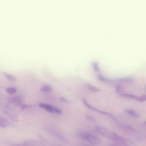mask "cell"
I'll use <instances>...</instances> for the list:
<instances>
[{"mask_svg":"<svg viewBox=\"0 0 146 146\" xmlns=\"http://www.w3.org/2000/svg\"><path fill=\"white\" fill-rule=\"evenodd\" d=\"M79 136L82 139L87 141V142L94 144V145H99L101 143L100 139L96 136L86 132H79L78 134Z\"/></svg>","mask_w":146,"mask_h":146,"instance_id":"6da1fadb","label":"cell"},{"mask_svg":"<svg viewBox=\"0 0 146 146\" xmlns=\"http://www.w3.org/2000/svg\"><path fill=\"white\" fill-rule=\"evenodd\" d=\"M83 102L84 106H85L86 107H87L88 108L90 109L91 110L94 111H95V112H99V113H101V114H103V115H104L108 116H110V117H111V118H112L115 122H116V123L118 121L115 119V117H114V116L112 115L111 113H108V112H105V111H102V110H99V109L95 108V107H94V106H92V105H91L90 104H89V103L87 102V100H86L85 99H83Z\"/></svg>","mask_w":146,"mask_h":146,"instance_id":"7a4b0ae2","label":"cell"},{"mask_svg":"<svg viewBox=\"0 0 146 146\" xmlns=\"http://www.w3.org/2000/svg\"><path fill=\"white\" fill-rule=\"evenodd\" d=\"M95 131L98 133H99L102 136L110 139V136H111V135L112 134V131L107 128L106 127H104L103 126L99 125H96L95 127Z\"/></svg>","mask_w":146,"mask_h":146,"instance_id":"3957f363","label":"cell"},{"mask_svg":"<svg viewBox=\"0 0 146 146\" xmlns=\"http://www.w3.org/2000/svg\"><path fill=\"white\" fill-rule=\"evenodd\" d=\"M39 106L44 109L46 111L49 112H51V113H62V111L56 108V107H55L49 104H47V103H39Z\"/></svg>","mask_w":146,"mask_h":146,"instance_id":"277c9868","label":"cell"},{"mask_svg":"<svg viewBox=\"0 0 146 146\" xmlns=\"http://www.w3.org/2000/svg\"><path fill=\"white\" fill-rule=\"evenodd\" d=\"M135 81V79L133 77L129 76H125V77H121L115 79V82H119L121 83H131Z\"/></svg>","mask_w":146,"mask_h":146,"instance_id":"5b68a950","label":"cell"},{"mask_svg":"<svg viewBox=\"0 0 146 146\" xmlns=\"http://www.w3.org/2000/svg\"><path fill=\"white\" fill-rule=\"evenodd\" d=\"M42 143L36 140H28L23 143L24 146H41Z\"/></svg>","mask_w":146,"mask_h":146,"instance_id":"8992f818","label":"cell"},{"mask_svg":"<svg viewBox=\"0 0 146 146\" xmlns=\"http://www.w3.org/2000/svg\"><path fill=\"white\" fill-rule=\"evenodd\" d=\"M7 100L10 103H18L22 102V98L19 95H14L10 96Z\"/></svg>","mask_w":146,"mask_h":146,"instance_id":"52a82bcc","label":"cell"},{"mask_svg":"<svg viewBox=\"0 0 146 146\" xmlns=\"http://www.w3.org/2000/svg\"><path fill=\"white\" fill-rule=\"evenodd\" d=\"M124 111L128 114L129 115L131 116L132 117H135V118H137L139 117V114L136 112L135 111H134L132 109H129V108H125L124 109Z\"/></svg>","mask_w":146,"mask_h":146,"instance_id":"ba28073f","label":"cell"},{"mask_svg":"<svg viewBox=\"0 0 146 146\" xmlns=\"http://www.w3.org/2000/svg\"><path fill=\"white\" fill-rule=\"evenodd\" d=\"M119 95L123 98L130 99H133V100H136V99L137 97V95H136L135 94H130V93H124V92Z\"/></svg>","mask_w":146,"mask_h":146,"instance_id":"9c48e42d","label":"cell"},{"mask_svg":"<svg viewBox=\"0 0 146 146\" xmlns=\"http://www.w3.org/2000/svg\"><path fill=\"white\" fill-rule=\"evenodd\" d=\"M98 79L103 82H106V83H113L115 82V79H109L108 78H106L100 74H99L98 76Z\"/></svg>","mask_w":146,"mask_h":146,"instance_id":"30bf717a","label":"cell"},{"mask_svg":"<svg viewBox=\"0 0 146 146\" xmlns=\"http://www.w3.org/2000/svg\"><path fill=\"white\" fill-rule=\"evenodd\" d=\"M10 123L5 118L0 115V127L5 128L9 125Z\"/></svg>","mask_w":146,"mask_h":146,"instance_id":"8fae6325","label":"cell"},{"mask_svg":"<svg viewBox=\"0 0 146 146\" xmlns=\"http://www.w3.org/2000/svg\"><path fill=\"white\" fill-rule=\"evenodd\" d=\"M6 114L8 116V117L12 120L14 121H18V117L16 114L14 113H13L12 112H9V111H6Z\"/></svg>","mask_w":146,"mask_h":146,"instance_id":"7c38bea8","label":"cell"},{"mask_svg":"<svg viewBox=\"0 0 146 146\" xmlns=\"http://www.w3.org/2000/svg\"><path fill=\"white\" fill-rule=\"evenodd\" d=\"M115 91L117 94L120 95L123 93H124V86H123L122 84H119L116 86V88H115Z\"/></svg>","mask_w":146,"mask_h":146,"instance_id":"4fadbf2b","label":"cell"},{"mask_svg":"<svg viewBox=\"0 0 146 146\" xmlns=\"http://www.w3.org/2000/svg\"><path fill=\"white\" fill-rule=\"evenodd\" d=\"M52 90L51 87L49 85H43L40 88V91L43 92H50Z\"/></svg>","mask_w":146,"mask_h":146,"instance_id":"5bb4252c","label":"cell"},{"mask_svg":"<svg viewBox=\"0 0 146 146\" xmlns=\"http://www.w3.org/2000/svg\"><path fill=\"white\" fill-rule=\"evenodd\" d=\"M86 87L91 91L94 92H98L99 91H100V89L99 88H98L97 87L92 85V84H87L86 86Z\"/></svg>","mask_w":146,"mask_h":146,"instance_id":"9a60e30c","label":"cell"},{"mask_svg":"<svg viewBox=\"0 0 146 146\" xmlns=\"http://www.w3.org/2000/svg\"><path fill=\"white\" fill-rule=\"evenodd\" d=\"M6 92L8 93V94H9V95H13L15 94L16 93V92H17L16 89H15V88L11 87L7 88L6 89Z\"/></svg>","mask_w":146,"mask_h":146,"instance_id":"2e32d148","label":"cell"},{"mask_svg":"<svg viewBox=\"0 0 146 146\" xmlns=\"http://www.w3.org/2000/svg\"><path fill=\"white\" fill-rule=\"evenodd\" d=\"M4 75H5V76L6 79L10 80H11V81H14L15 80L17 79H16V77L11 74H8V73H6V72H5L4 73Z\"/></svg>","mask_w":146,"mask_h":146,"instance_id":"e0dca14e","label":"cell"},{"mask_svg":"<svg viewBox=\"0 0 146 146\" xmlns=\"http://www.w3.org/2000/svg\"><path fill=\"white\" fill-rule=\"evenodd\" d=\"M136 100L140 102H146V94H143L140 96H137Z\"/></svg>","mask_w":146,"mask_h":146,"instance_id":"ac0fdd59","label":"cell"},{"mask_svg":"<svg viewBox=\"0 0 146 146\" xmlns=\"http://www.w3.org/2000/svg\"><path fill=\"white\" fill-rule=\"evenodd\" d=\"M92 67L94 68V70H95V71L99 72L100 71V67L99 66V64L97 62H94L92 63Z\"/></svg>","mask_w":146,"mask_h":146,"instance_id":"d6986e66","label":"cell"},{"mask_svg":"<svg viewBox=\"0 0 146 146\" xmlns=\"http://www.w3.org/2000/svg\"><path fill=\"white\" fill-rule=\"evenodd\" d=\"M86 118L88 120H90V121H95L96 120H95V119L94 117H92V116H90V115H87L86 116Z\"/></svg>","mask_w":146,"mask_h":146,"instance_id":"ffe728a7","label":"cell"},{"mask_svg":"<svg viewBox=\"0 0 146 146\" xmlns=\"http://www.w3.org/2000/svg\"><path fill=\"white\" fill-rule=\"evenodd\" d=\"M113 146H129L128 144H115Z\"/></svg>","mask_w":146,"mask_h":146,"instance_id":"44dd1931","label":"cell"},{"mask_svg":"<svg viewBox=\"0 0 146 146\" xmlns=\"http://www.w3.org/2000/svg\"><path fill=\"white\" fill-rule=\"evenodd\" d=\"M60 100H61V101L64 102L65 103H69V101L67 99H65L64 98H60Z\"/></svg>","mask_w":146,"mask_h":146,"instance_id":"7402d4cb","label":"cell"},{"mask_svg":"<svg viewBox=\"0 0 146 146\" xmlns=\"http://www.w3.org/2000/svg\"><path fill=\"white\" fill-rule=\"evenodd\" d=\"M12 146H24V145H23V144H13Z\"/></svg>","mask_w":146,"mask_h":146,"instance_id":"603a6c76","label":"cell"},{"mask_svg":"<svg viewBox=\"0 0 146 146\" xmlns=\"http://www.w3.org/2000/svg\"><path fill=\"white\" fill-rule=\"evenodd\" d=\"M142 124H143V125H146V120H145V121H144Z\"/></svg>","mask_w":146,"mask_h":146,"instance_id":"cb8c5ba5","label":"cell"},{"mask_svg":"<svg viewBox=\"0 0 146 146\" xmlns=\"http://www.w3.org/2000/svg\"><path fill=\"white\" fill-rule=\"evenodd\" d=\"M145 90H146V86H145Z\"/></svg>","mask_w":146,"mask_h":146,"instance_id":"d4e9b609","label":"cell"},{"mask_svg":"<svg viewBox=\"0 0 146 146\" xmlns=\"http://www.w3.org/2000/svg\"><path fill=\"white\" fill-rule=\"evenodd\" d=\"M0 105H1V101H0Z\"/></svg>","mask_w":146,"mask_h":146,"instance_id":"484cf974","label":"cell"}]
</instances>
